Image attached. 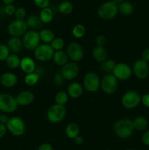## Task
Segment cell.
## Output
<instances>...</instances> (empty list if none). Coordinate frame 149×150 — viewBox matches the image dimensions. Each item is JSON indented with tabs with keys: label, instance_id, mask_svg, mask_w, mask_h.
Masks as SVG:
<instances>
[{
	"label": "cell",
	"instance_id": "1",
	"mask_svg": "<svg viewBox=\"0 0 149 150\" xmlns=\"http://www.w3.org/2000/svg\"><path fill=\"white\" fill-rule=\"evenodd\" d=\"M112 130L115 136L120 139H129L132 136L134 131L132 120L129 118L119 119L114 123Z\"/></svg>",
	"mask_w": 149,
	"mask_h": 150
},
{
	"label": "cell",
	"instance_id": "2",
	"mask_svg": "<svg viewBox=\"0 0 149 150\" xmlns=\"http://www.w3.org/2000/svg\"><path fill=\"white\" fill-rule=\"evenodd\" d=\"M67 115V108L65 105L55 103L49 107L46 113L47 119L53 124H58L64 120Z\"/></svg>",
	"mask_w": 149,
	"mask_h": 150
},
{
	"label": "cell",
	"instance_id": "3",
	"mask_svg": "<svg viewBox=\"0 0 149 150\" xmlns=\"http://www.w3.org/2000/svg\"><path fill=\"white\" fill-rule=\"evenodd\" d=\"M118 5L112 1H106L99 6L97 14L100 18L104 20H111L118 14Z\"/></svg>",
	"mask_w": 149,
	"mask_h": 150
},
{
	"label": "cell",
	"instance_id": "4",
	"mask_svg": "<svg viewBox=\"0 0 149 150\" xmlns=\"http://www.w3.org/2000/svg\"><path fill=\"white\" fill-rule=\"evenodd\" d=\"M18 105L15 97L7 93H0V111L3 114H11L17 110Z\"/></svg>",
	"mask_w": 149,
	"mask_h": 150
},
{
	"label": "cell",
	"instance_id": "5",
	"mask_svg": "<svg viewBox=\"0 0 149 150\" xmlns=\"http://www.w3.org/2000/svg\"><path fill=\"white\" fill-rule=\"evenodd\" d=\"M121 102L123 106L127 109H133L141 103V95L137 91L129 90L123 94Z\"/></svg>",
	"mask_w": 149,
	"mask_h": 150
},
{
	"label": "cell",
	"instance_id": "6",
	"mask_svg": "<svg viewBox=\"0 0 149 150\" xmlns=\"http://www.w3.org/2000/svg\"><path fill=\"white\" fill-rule=\"evenodd\" d=\"M7 131L15 137H20L25 133L26 125L24 121L19 117H10L7 125Z\"/></svg>",
	"mask_w": 149,
	"mask_h": 150
},
{
	"label": "cell",
	"instance_id": "7",
	"mask_svg": "<svg viewBox=\"0 0 149 150\" xmlns=\"http://www.w3.org/2000/svg\"><path fill=\"white\" fill-rule=\"evenodd\" d=\"M101 79L95 72H89L85 75L83 81V86L87 92L93 93L100 89Z\"/></svg>",
	"mask_w": 149,
	"mask_h": 150
},
{
	"label": "cell",
	"instance_id": "8",
	"mask_svg": "<svg viewBox=\"0 0 149 150\" xmlns=\"http://www.w3.org/2000/svg\"><path fill=\"white\" fill-rule=\"evenodd\" d=\"M118 86V80L112 74L107 73L101 79L100 89L107 95H112L116 92Z\"/></svg>",
	"mask_w": 149,
	"mask_h": 150
},
{
	"label": "cell",
	"instance_id": "9",
	"mask_svg": "<svg viewBox=\"0 0 149 150\" xmlns=\"http://www.w3.org/2000/svg\"><path fill=\"white\" fill-rule=\"evenodd\" d=\"M23 48L29 51H34L40 45V38L38 31L28 30L22 39Z\"/></svg>",
	"mask_w": 149,
	"mask_h": 150
},
{
	"label": "cell",
	"instance_id": "10",
	"mask_svg": "<svg viewBox=\"0 0 149 150\" xmlns=\"http://www.w3.org/2000/svg\"><path fill=\"white\" fill-rule=\"evenodd\" d=\"M28 31V26L26 25V20L13 21L9 23L7 26V32L11 37L20 38L23 37Z\"/></svg>",
	"mask_w": 149,
	"mask_h": 150
},
{
	"label": "cell",
	"instance_id": "11",
	"mask_svg": "<svg viewBox=\"0 0 149 150\" xmlns=\"http://www.w3.org/2000/svg\"><path fill=\"white\" fill-rule=\"evenodd\" d=\"M53 54L54 51L50 44H40L34 51V55L36 59L42 62H48L52 59Z\"/></svg>",
	"mask_w": 149,
	"mask_h": 150
},
{
	"label": "cell",
	"instance_id": "12",
	"mask_svg": "<svg viewBox=\"0 0 149 150\" xmlns=\"http://www.w3.org/2000/svg\"><path fill=\"white\" fill-rule=\"evenodd\" d=\"M66 53L69 59L74 62L81 61L84 57V50L81 45L75 42H72L67 45Z\"/></svg>",
	"mask_w": 149,
	"mask_h": 150
},
{
	"label": "cell",
	"instance_id": "13",
	"mask_svg": "<svg viewBox=\"0 0 149 150\" xmlns=\"http://www.w3.org/2000/svg\"><path fill=\"white\" fill-rule=\"evenodd\" d=\"M132 69L129 64L126 63H116L115 67L112 70V74L118 80H128L132 76Z\"/></svg>",
	"mask_w": 149,
	"mask_h": 150
},
{
	"label": "cell",
	"instance_id": "14",
	"mask_svg": "<svg viewBox=\"0 0 149 150\" xmlns=\"http://www.w3.org/2000/svg\"><path fill=\"white\" fill-rule=\"evenodd\" d=\"M79 70H80V68H79L78 64L74 62H70L61 67L60 73L63 76L64 80L72 81L77 77L79 74Z\"/></svg>",
	"mask_w": 149,
	"mask_h": 150
},
{
	"label": "cell",
	"instance_id": "15",
	"mask_svg": "<svg viewBox=\"0 0 149 150\" xmlns=\"http://www.w3.org/2000/svg\"><path fill=\"white\" fill-rule=\"evenodd\" d=\"M132 73L138 79H145L149 74V65L143 59L136 60L132 66Z\"/></svg>",
	"mask_w": 149,
	"mask_h": 150
},
{
	"label": "cell",
	"instance_id": "16",
	"mask_svg": "<svg viewBox=\"0 0 149 150\" xmlns=\"http://www.w3.org/2000/svg\"><path fill=\"white\" fill-rule=\"evenodd\" d=\"M15 99L18 106H28L34 100V95L31 91H22L18 94Z\"/></svg>",
	"mask_w": 149,
	"mask_h": 150
},
{
	"label": "cell",
	"instance_id": "17",
	"mask_svg": "<svg viewBox=\"0 0 149 150\" xmlns=\"http://www.w3.org/2000/svg\"><path fill=\"white\" fill-rule=\"evenodd\" d=\"M18 81V79L17 75L13 72H5L0 77L1 84L7 89L14 87L17 84Z\"/></svg>",
	"mask_w": 149,
	"mask_h": 150
},
{
	"label": "cell",
	"instance_id": "18",
	"mask_svg": "<svg viewBox=\"0 0 149 150\" xmlns=\"http://www.w3.org/2000/svg\"><path fill=\"white\" fill-rule=\"evenodd\" d=\"M20 70L26 74L34 73L36 71V64L34 60L30 57H24L20 59Z\"/></svg>",
	"mask_w": 149,
	"mask_h": 150
},
{
	"label": "cell",
	"instance_id": "19",
	"mask_svg": "<svg viewBox=\"0 0 149 150\" xmlns=\"http://www.w3.org/2000/svg\"><path fill=\"white\" fill-rule=\"evenodd\" d=\"M7 45L10 53L15 54H19L23 48L22 40L20 39V38H15V37H11L7 41Z\"/></svg>",
	"mask_w": 149,
	"mask_h": 150
},
{
	"label": "cell",
	"instance_id": "20",
	"mask_svg": "<svg viewBox=\"0 0 149 150\" xmlns=\"http://www.w3.org/2000/svg\"><path fill=\"white\" fill-rule=\"evenodd\" d=\"M67 92L70 98L76 99L83 95V86L78 82H72L67 87Z\"/></svg>",
	"mask_w": 149,
	"mask_h": 150
},
{
	"label": "cell",
	"instance_id": "21",
	"mask_svg": "<svg viewBox=\"0 0 149 150\" xmlns=\"http://www.w3.org/2000/svg\"><path fill=\"white\" fill-rule=\"evenodd\" d=\"M52 60L53 61L54 64L56 65L59 66V67H63L67 63L69 62V57L66 51L61 50V51H54Z\"/></svg>",
	"mask_w": 149,
	"mask_h": 150
},
{
	"label": "cell",
	"instance_id": "22",
	"mask_svg": "<svg viewBox=\"0 0 149 150\" xmlns=\"http://www.w3.org/2000/svg\"><path fill=\"white\" fill-rule=\"evenodd\" d=\"M108 51L105 48L102 46H97L96 45L92 51L93 58L98 62H103L108 59Z\"/></svg>",
	"mask_w": 149,
	"mask_h": 150
},
{
	"label": "cell",
	"instance_id": "23",
	"mask_svg": "<svg viewBox=\"0 0 149 150\" xmlns=\"http://www.w3.org/2000/svg\"><path fill=\"white\" fill-rule=\"evenodd\" d=\"M65 133L68 139L74 140L80 134V127L78 125L74 122L68 124L65 128Z\"/></svg>",
	"mask_w": 149,
	"mask_h": 150
},
{
	"label": "cell",
	"instance_id": "24",
	"mask_svg": "<svg viewBox=\"0 0 149 150\" xmlns=\"http://www.w3.org/2000/svg\"><path fill=\"white\" fill-rule=\"evenodd\" d=\"M132 123L134 130H138V131L145 130L148 126V121L145 117H143V116L135 117L132 120Z\"/></svg>",
	"mask_w": 149,
	"mask_h": 150
},
{
	"label": "cell",
	"instance_id": "25",
	"mask_svg": "<svg viewBox=\"0 0 149 150\" xmlns=\"http://www.w3.org/2000/svg\"><path fill=\"white\" fill-rule=\"evenodd\" d=\"M26 25H27L28 28L32 29V30H36L39 29V28L42 27V23L41 20L39 19V16H37L35 15H32V16H29V17L26 18Z\"/></svg>",
	"mask_w": 149,
	"mask_h": 150
},
{
	"label": "cell",
	"instance_id": "26",
	"mask_svg": "<svg viewBox=\"0 0 149 150\" xmlns=\"http://www.w3.org/2000/svg\"><path fill=\"white\" fill-rule=\"evenodd\" d=\"M118 13L124 16H129L134 12V6L130 1H124L121 4L118 5Z\"/></svg>",
	"mask_w": 149,
	"mask_h": 150
},
{
	"label": "cell",
	"instance_id": "27",
	"mask_svg": "<svg viewBox=\"0 0 149 150\" xmlns=\"http://www.w3.org/2000/svg\"><path fill=\"white\" fill-rule=\"evenodd\" d=\"M39 18L42 23L48 24V23H51L53 19V12L50 7L42 9L39 13Z\"/></svg>",
	"mask_w": 149,
	"mask_h": 150
},
{
	"label": "cell",
	"instance_id": "28",
	"mask_svg": "<svg viewBox=\"0 0 149 150\" xmlns=\"http://www.w3.org/2000/svg\"><path fill=\"white\" fill-rule=\"evenodd\" d=\"M39 34L40 40L45 44H51L53 40L55 38V35L51 29H41L39 32Z\"/></svg>",
	"mask_w": 149,
	"mask_h": 150
},
{
	"label": "cell",
	"instance_id": "29",
	"mask_svg": "<svg viewBox=\"0 0 149 150\" xmlns=\"http://www.w3.org/2000/svg\"><path fill=\"white\" fill-rule=\"evenodd\" d=\"M20 59H20V57L17 54H10L7 58V59L5 60V62L7 67H10V68L16 69L20 67Z\"/></svg>",
	"mask_w": 149,
	"mask_h": 150
},
{
	"label": "cell",
	"instance_id": "30",
	"mask_svg": "<svg viewBox=\"0 0 149 150\" xmlns=\"http://www.w3.org/2000/svg\"><path fill=\"white\" fill-rule=\"evenodd\" d=\"M39 78H40L39 74L37 73L36 71L34 73L26 74L24 77V83H26V85L29 86H34V85H36L38 83Z\"/></svg>",
	"mask_w": 149,
	"mask_h": 150
},
{
	"label": "cell",
	"instance_id": "31",
	"mask_svg": "<svg viewBox=\"0 0 149 150\" xmlns=\"http://www.w3.org/2000/svg\"><path fill=\"white\" fill-rule=\"evenodd\" d=\"M58 12L63 15H69L72 12L73 5L70 1H62L58 7Z\"/></svg>",
	"mask_w": 149,
	"mask_h": 150
},
{
	"label": "cell",
	"instance_id": "32",
	"mask_svg": "<svg viewBox=\"0 0 149 150\" xmlns=\"http://www.w3.org/2000/svg\"><path fill=\"white\" fill-rule=\"evenodd\" d=\"M86 32V27L84 26V25L81 24V23H77V24L74 25L72 29V34L73 37L77 39H80V38L84 37Z\"/></svg>",
	"mask_w": 149,
	"mask_h": 150
},
{
	"label": "cell",
	"instance_id": "33",
	"mask_svg": "<svg viewBox=\"0 0 149 150\" xmlns=\"http://www.w3.org/2000/svg\"><path fill=\"white\" fill-rule=\"evenodd\" d=\"M69 100V95L65 91H59L55 95V102L58 105H64Z\"/></svg>",
	"mask_w": 149,
	"mask_h": 150
},
{
	"label": "cell",
	"instance_id": "34",
	"mask_svg": "<svg viewBox=\"0 0 149 150\" xmlns=\"http://www.w3.org/2000/svg\"><path fill=\"white\" fill-rule=\"evenodd\" d=\"M115 62L112 59H107L105 62L101 63L100 67L103 71H105L107 73H112V70L115 67Z\"/></svg>",
	"mask_w": 149,
	"mask_h": 150
},
{
	"label": "cell",
	"instance_id": "35",
	"mask_svg": "<svg viewBox=\"0 0 149 150\" xmlns=\"http://www.w3.org/2000/svg\"><path fill=\"white\" fill-rule=\"evenodd\" d=\"M50 45L52 47L54 51H57L63 50L65 43H64V40L63 38H60V37H55V38L53 40Z\"/></svg>",
	"mask_w": 149,
	"mask_h": 150
},
{
	"label": "cell",
	"instance_id": "36",
	"mask_svg": "<svg viewBox=\"0 0 149 150\" xmlns=\"http://www.w3.org/2000/svg\"><path fill=\"white\" fill-rule=\"evenodd\" d=\"M10 54V51L6 44L0 43V62L5 61Z\"/></svg>",
	"mask_w": 149,
	"mask_h": 150
},
{
	"label": "cell",
	"instance_id": "37",
	"mask_svg": "<svg viewBox=\"0 0 149 150\" xmlns=\"http://www.w3.org/2000/svg\"><path fill=\"white\" fill-rule=\"evenodd\" d=\"M14 16L15 17V19H18V20H25V18H26V10L23 7L16 8Z\"/></svg>",
	"mask_w": 149,
	"mask_h": 150
},
{
	"label": "cell",
	"instance_id": "38",
	"mask_svg": "<svg viewBox=\"0 0 149 150\" xmlns=\"http://www.w3.org/2000/svg\"><path fill=\"white\" fill-rule=\"evenodd\" d=\"M34 3L37 7L40 8L41 10L46 7H49L50 0H33Z\"/></svg>",
	"mask_w": 149,
	"mask_h": 150
},
{
	"label": "cell",
	"instance_id": "39",
	"mask_svg": "<svg viewBox=\"0 0 149 150\" xmlns=\"http://www.w3.org/2000/svg\"><path fill=\"white\" fill-rule=\"evenodd\" d=\"M16 7H15L13 4H7V5H5L4 8V13H5L7 16H13V15H15V13Z\"/></svg>",
	"mask_w": 149,
	"mask_h": 150
},
{
	"label": "cell",
	"instance_id": "40",
	"mask_svg": "<svg viewBox=\"0 0 149 150\" xmlns=\"http://www.w3.org/2000/svg\"><path fill=\"white\" fill-rule=\"evenodd\" d=\"M64 79L61 73H56L53 76V83L56 86H61L64 83Z\"/></svg>",
	"mask_w": 149,
	"mask_h": 150
},
{
	"label": "cell",
	"instance_id": "41",
	"mask_svg": "<svg viewBox=\"0 0 149 150\" xmlns=\"http://www.w3.org/2000/svg\"><path fill=\"white\" fill-rule=\"evenodd\" d=\"M106 43V38H105L104 35H98L96 38V44L97 46H102L104 47V45Z\"/></svg>",
	"mask_w": 149,
	"mask_h": 150
},
{
	"label": "cell",
	"instance_id": "42",
	"mask_svg": "<svg viewBox=\"0 0 149 150\" xmlns=\"http://www.w3.org/2000/svg\"><path fill=\"white\" fill-rule=\"evenodd\" d=\"M141 140L143 144L149 146V130H146L143 133V134L142 135Z\"/></svg>",
	"mask_w": 149,
	"mask_h": 150
},
{
	"label": "cell",
	"instance_id": "43",
	"mask_svg": "<svg viewBox=\"0 0 149 150\" xmlns=\"http://www.w3.org/2000/svg\"><path fill=\"white\" fill-rule=\"evenodd\" d=\"M141 103L145 107L149 108V93H146L142 95Z\"/></svg>",
	"mask_w": 149,
	"mask_h": 150
},
{
	"label": "cell",
	"instance_id": "44",
	"mask_svg": "<svg viewBox=\"0 0 149 150\" xmlns=\"http://www.w3.org/2000/svg\"><path fill=\"white\" fill-rule=\"evenodd\" d=\"M141 59H143V61L146 62L148 63L149 62V48L143 50L141 54Z\"/></svg>",
	"mask_w": 149,
	"mask_h": 150
},
{
	"label": "cell",
	"instance_id": "45",
	"mask_svg": "<svg viewBox=\"0 0 149 150\" xmlns=\"http://www.w3.org/2000/svg\"><path fill=\"white\" fill-rule=\"evenodd\" d=\"M37 150H53V148L51 144L43 143L39 145V147L37 148Z\"/></svg>",
	"mask_w": 149,
	"mask_h": 150
},
{
	"label": "cell",
	"instance_id": "46",
	"mask_svg": "<svg viewBox=\"0 0 149 150\" xmlns=\"http://www.w3.org/2000/svg\"><path fill=\"white\" fill-rule=\"evenodd\" d=\"M9 120H10V118H9L7 114H3L2 113L1 114H0V123L1 124L5 125H6Z\"/></svg>",
	"mask_w": 149,
	"mask_h": 150
},
{
	"label": "cell",
	"instance_id": "47",
	"mask_svg": "<svg viewBox=\"0 0 149 150\" xmlns=\"http://www.w3.org/2000/svg\"><path fill=\"white\" fill-rule=\"evenodd\" d=\"M7 131V127H6L5 125H3L0 123V139L4 137L6 135Z\"/></svg>",
	"mask_w": 149,
	"mask_h": 150
},
{
	"label": "cell",
	"instance_id": "48",
	"mask_svg": "<svg viewBox=\"0 0 149 150\" xmlns=\"http://www.w3.org/2000/svg\"><path fill=\"white\" fill-rule=\"evenodd\" d=\"M74 142L76 145L80 146V145L83 144V142H84V139H83V138L81 136H80V135H79V136H77V137L74 139Z\"/></svg>",
	"mask_w": 149,
	"mask_h": 150
},
{
	"label": "cell",
	"instance_id": "49",
	"mask_svg": "<svg viewBox=\"0 0 149 150\" xmlns=\"http://www.w3.org/2000/svg\"><path fill=\"white\" fill-rule=\"evenodd\" d=\"M1 1L5 5H7V4H13L15 0H1Z\"/></svg>",
	"mask_w": 149,
	"mask_h": 150
},
{
	"label": "cell",
	"instance_id": "50",
	"mask_svg": "<svg viewBox=\"0 0 149 150\" xmlns=\"http://www.w3.org/2000/svg\"><path fill=\"white\" fill-rule=\"evenodd\" d=\"M112 1H113L116 5H119L120 4H121V3L124 1V0H112Z\"/></svg>",
	"mask_w": 149,
	"mask_h": 150
},
{
	"label": "cell",
	"instance_id": "51",
	"mask_svg": "<svg viewBox=\"0 0 149 150\" xmlns=\"http://www.w3.org/2000/svg\"><path fill=\"white\" fill-rule=\"evenodd\" d=\"M125 150H134V149H130V148H129V149H126Z\"/></svg>",
	"mask_w": 149,
	"mask_h": 150
},
{
	"label": "cell",
	"instance_id": "52",
	"mask_svg": "<svg viewBox=\"0 0 149 150\" xmlns=\"http://www.w3.org/2000/svg\"><path fill=\"white\" fill-rule=\"evenodd\" d=\"M62 1H68V0H62Z\"/></svg>",
	"mask_w": 149,
	"mask_h": 150
}]
</instances>
